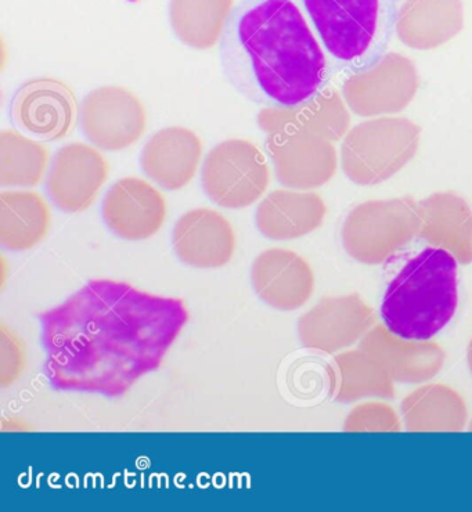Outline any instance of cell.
<instances>
[{
	"label": "cell",
	"instance_id": "obj_6",
	"mask_svg": "<svg viewBox=\"0 0 472 512\" xmlns=\"http://www.w3.org/2000/svg\"><path fill=\"white\" fill-rule=\"evenodd\" d=\"M419 233L417 203L410 197L373 200L353 208L341 237L351 258L381 265L394 258Z\"/></svg>",
	"mask_w": 472,
	"mask_h": 512
},
{
	"label": "cell",
	"instance_id": "obj_16",
	"mask_svg": "<svg viewBox=\"0 0 472 512\" xmlns=\"http://www.w3.org/2000/svg\"><path fill=\"white\" fill-rule=\"evenodd\" d=\"M174 250L186 265L218 269L232 261L236 233L232 223L211 208H196L180 216L172 236Z\"/></svg>",
	"mask_w": 472,
	"mask_h": 512
},
{
	"label": "cell",
	"instance_id": "obj_22",
	"mask_svg": "<svg viewBox=\"0 0 472 512\" xmlns=\"http://www.w3.org/2000/svg\"><path fill=\"white\" fill-rule=\"evenodd\" d=\"M52 211L42 194L31 190L0 193V244L10 251H28L48 236Z\"/></svg>",
	"mask_w": 472,
	"mask_h": 512
},
{
	"label": "cell",
	"instance_id": "obj_2",
	"mask_svg": "<svg viewBox=\"0 0 472 512\" xmlns=\"http://www.w3.org/2000/svg\"><path fill=\"white\" fill-rule=\"evenodd\" d=\"M223 74L241 96L290 108L324 89L326 52L295 0H239L221 42Z\"/></svg>",
	"mask_w": 472,
	"mask_h": 512
},
{
	"label": "cell",
	"instance_id": "obj_27",
	"mask_svg": "<svg viewBox=\"0 0 472 512\" xmlns=\"http://www.w3.org/2000/svg\"><path fill=\"white\" fill-rule=\"evenodd\" d=\"M0 342H2V355H0V385L9 387L23 374L25 367V351L23 341L6 324L0 327Z\"/></svg>",
	"mask_w": 472,
	"mask_h": 512
},
{
	"label": "cell",
	"instance_id": "obj_4",
	"mask_svg": "<svg viewBox=\"0 0 472 512\" xmlns=\"http://www.w3.org/2000/svg\"><path fill=\"white\" fill-rule=\"evenodd\" d=\"M324 52L335 63L362 70L383 56L396 35L398 0H295Z\"/></svg>",
	"mask_w": 472,
	"mask_h": 512
},
{
	"label": "cell",
	"instance_id": "obj_12",
	"mask_svg": "<svg viewBox=\"0 0 472 512\" xmlns=\"http://www.w3.org/2000/svg\"><path fill=\"white\" fill-rule=\"evenodd\" d=\"M108 172V162L97 147L70 143L54 155L46 187L60 211L78 214L95 203Z\"/></svg>",
	"mask_w": 472,
	"mask_h": 512
},
{
	"label": "cell",
	"instance_id": "obj_8",
	"mask_svg": "<svg viewBox=\"0 0 472 512\" xmlns=\"http://www.w3.org/2000/svg\"><path fill=\"white\" fill-rule=\"evenodd\" d=\"M419 72L412 60L398 53H385L373 64L353 71L341 95L352 114L360 118L398 115L419 92Z\"/></svg>",
	"mask_w": 472,
	"mask_h": 512
},
{
	"label": "cell",
	"instance_id": "obj_21",
	"mask_svg": "<svg viewBox=\"0 0 472 512\" xmlns=\"http://www.w3.org/2000/svg\"><path fill=\"white\" fill-rule=\"evenodd\" d=\"M326 214V203L319 194L287 187L263 198L255 222L259 232L270 240H297L319 229Z\"/></svg>",
	"mask_w": 472,
	"mask_h": 512
},
{
	"label": "cell",
	"instance_id": "obj_23",
	"mask_svg": "<svg viewBox=\"0 0 472 512\" xmlns=\"http://www.w3.org/2000/svg\"><path fill=\"white\" fill-rule=\"evenodd\" d=\"M409 432H459L467 421V407L455 389L425 385L410 393L402 403Z\"/></svg>",
	"mask_w": 472,
	"mask_h": 512
},
{
	"label": "cell",
	"instance_id": "obj_29",
	"mask_svg": "<svg viewBox=\"0 0 472 512\" xmlns=\"http://www.w3.org/2000/svg\"><path fill=\"white\" fill-rule=\"evenodd\" d=\"M468 429H470V431H472V423L470 424V428H468Z\"/></svg>",
	"mask_w": 472,
	"mask_h": 512
},
{
	"label": "cell",
	"instance_id": "obj_11",
	"mask_svg": "<svg viewBox=\"0 0 472 512\" xmlns=\"http://www.w3.org/2000/svg\"><path fill=\"white\" fill-rule=\"evenodd\" d=\"M14 124L45 142H57L74 131L78 104L74 92L54 78H36L21 86L12 104Z\"/></svg>",
	"mask_w": 472,
	"mask_h": 512
},
{
	"label": "cell",
	"instance_id": "obj_20",
	"mask_svg": "<svg viewBox=\"0 0 472 512\" xmlns=\"http://www.w3.org/2000/svg\"><path fill=\"white\" fill-rule=\"evenodd\" d=\"M417 236L450 252L461 265L472 262V208L452 191L434 193L417 203Z\"/></svg>",
	"mask_w": 472,
	"mask_h": 512
},
{
	"label": "cell",
	"instance_id": "obj_26",
	"mask_svg": "<svg viewBox=\"0 0 472 512\" xmlns=\"http://www.w3.org/2000/svg\"><path fill=\"white\" fill-rule=\"evenodd\" d=\"M347 432H399L401 421L392 407L384 403H363L355 407L345 421Z\"/></svg>",
	"mask_w": 472,
	"mask_h": 512
},
{
	"label": "cell",
	"instance_id": "obj_5",
	"mask_svg": "<svg viewBox=\"0 0 472 512\" xmlns=\"http://www.w3.org/2000/svg\"><path fill=\"white\" fill-rule=\"evenodd\" d=\"M420 143L421 128L409 118H367L341 140L340 167L355 185H380L416 157Z\"/></svg>",
	"mask_w": 472,
	"mask_h": 512
},
{
	"label": "cell",
	"instance_id": "obj_9",
	"mask_svg": "<svg viewBox=\"0 0 472 512\" xmlns=\"http://www.w3.org/2000/svg\"><path fill=\"white\" fill-rule=\"evenodd\" d=\"M79 118L89 142L111 153L138 143L147 128L146 107L122 86H102L89 92L79 108Z\"/></svg>",
	"mask_w": 472,
	"mask_h": 512
},
{
	"label": "cell",
	"instance_id": "obj_28",
	"mask_svg": "<svg viewBox=\"0 0 472 512\" xmlns=\"http://www.w3.org/2000/svg\"><path fill=\"white\" fill-rule=\"evenodd\" d=\"M467 358H468V366H470V370L472 373V341L470 342V346H468Z\"/></svg>",
	"mask_w": 472,
	"mask_h": 512
},
{
	"label": "cell",
	"instance_id": "obj_17",
	"mask_svg": "<svg viewBox=\"0 0 472 512\" xmlns=\"http://www.w3.org/2000/svg\"><path fill=\"white\" fill-rule=\"evenodd\" d=\"M255 292L277 310L302 308L315 290L311 265L297 252L270 248L257 256L251 269Z\"/></svg>",
	"mask_w": 472,
	"mask_h": 512
},
{
	"label": "cell",
	"instance_id": "obj_15",
	"mask_svg": "<svg viewBox=\"0 0 472 512\" xmlns=\"http://www.w3.org/2000/svg\"><path fill=\"white\" fill-rule=\"evenodd\" d=\"M258 125L266 135L308 133L337 143L351 129V111L338 90L324 88L299 106L262 108Z\"/></svg>",
	"mask_w": 472,
	"mask_h": 512
},
{
	"label": "cell",
	"instance_id": "obj_10",
	"mask_svg": "<svg viewBox=\"0 0 472 512\" xmlns=\"http://www.w3.org/2000/svg\"><path fill=\"white\" fill-rule=\"evenodd\" d=\"M266 150L277 180L288 189H319L334 178L340 164L335 143L308 133H272Z\"/></svg>",
	"mask_w": 472,
	"mask_h": 512
},
{
	"label": "cell",
	"instance_id": "obj_18",
	"mask_svg": "<svg viewBox=\"0 0 472 512\" xmlns=\"http://www.w3.org/2000/svg\"><path fill=\"white\" fill-rule=\"evenodd\" d=\"M203 142L185 126H169L151 137L140 154L143 172L162 189H185L196 178Z\"/></svg>",
	"mask_w": 472,
	"mask_h": 512
},
{
	"label": "cell",
	"instance_id": "obj_25",
	"mask_svg": "<svg viewBox=\"0 0 472 512\" xmlns=\"http://www.w3.org/2000/svg\"><path fill=\"white\" fill-rule=\"evenodd\" d=\"M49 168L48 146L13 129L0 132V186L12 189L39 186Z\"/></svg>",
	"mask_w": 472,
	"mask_h": 512
},
{
	"label": "cell",
	"instance_id": "obj_14",
	"mask_svg": "<svg viewBox=\"0 0 472 512\" xmlns=\"http://www.w3.org/2000/svg\"><path fill=\"white\" fill-rule=\"evenodd\" d=\"M102 211L111 232L124 240L142 241L160 232L167 221L168 204L157 187L128 176L107 191Z\"/></svg>",
	"mask_w": 472,
	"mask_h": 512
},
{
	"label": "cell",
	"instance_id": "obj_24",
	"mask_svg": "<svg viewBox=\"0 0 472 512\" xmlns=\"http://www.w3.org/2000/svg\"><path fill=\"white\" fill-rule=\"evenodd\" d=\"M331 395L342 403L362 398L391 399L395 396L394 380L365 351L341 353L329 367Z\"/></svg>",
	"mask_w": 472,
	"mask_h": 512
},
{
	"label": "cell",
	"instance_id": "obj_3",
	"mask_svg": "<svg viewBox=\"0 0 472 512\" xmlns=\"http://www.w3.org/2000/svg\"><path fill=\"white\" fill-rule=\"evenodd\" d=\"M457 259L442 248L421 251L389 284L381 305L384 326L403 340L430 341L455 316Z\"/></svg>",
	"mask_w": 472,
	"mask_h": 512
},
{
	"label": "cell",
	"instance_id": "obj_19",
	"mask_svg": "<svg viewBox=\"0 0 472 512\" xmlns=\"http://www.w3.org/2000/svg\"><path fill=\"white\" fill-rule=\"evenodd\" d=\"M360 349L376 360L394 381L419 384L432 380L445 363L437 342L403 340L385 326H376L363 337Z\"/></svg>",
	"mask_w": 472,
	"mask_h": 512
},
{
	"label": "cell",
	"instance_id": "obj_7",
	"mask_svg": "<svg viewBox=\"0 0 472 512\" xmlns=\"http://www.w3.org/2000/svg\"><path fill=\"white\" fill-rule=\"evenodd\" d=\"M270 183L265 154L254 143L229 139L205 157L201 185L219 207L243 209L257 203Z\"/></svg>",
	"mask_w": 472,
	"mask_h": 512
},
{
	"label": "cell",
	"instance_id": "obj_13",
	"mask_svg": "<svg viewBox=\"0 0 472 512\" xmlns=\"http://www.w3.org/2000/svg\"><path fill=\"white\" fill-rule=\"evenodd\" d=\"M374 320L373 309L358 294L323 298L299 317V337L306 348L335 353L365 337Z\"/></svg>",
	"mask_w": 472,
	"mask_h": 512
},
{
	"label": "cell",
	"instance_id": "obj_1",
	"mask_svg": "<svg viewBox=\"0 0 472 512\" xmlns=\"http://www.w3.org/2000/svg\"><path fill=\"white\" fill-rule=\"evenodd\" d=\"M182 299L115 280H92L42 313L50 384L60 391L117 398L160 369L189 322Z\"/></svg>",
	"mask_w": 472,
	"mask_h": 512
}]
</instances>
